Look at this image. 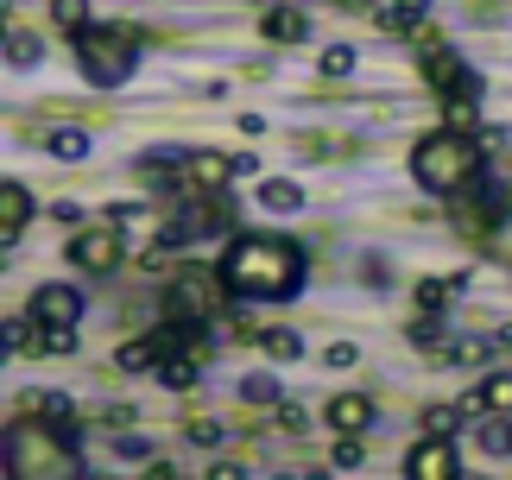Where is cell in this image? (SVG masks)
<instances>
[{"mask_svg": "<svg viewBox=\"0 0 512 480\" xmlns=\"http://www.w3.org/2000/svg\"><path fill=\"white\" fill-rule=\"evenodd\" d=\"M215 272H222L228 297H291L304 285V253L285 234H234Z\"/></svg>", "mask_w": 512, "mask_h": 480, "instance_id": "6da1fadb", "label": "cell"}, {"mask_svg": "<svg viewBox=\"0 0 512 480\" xmlns=\"http://www.w3.org/2000/svg\"><path fill=\"white\" fill-rule=\"evenodd\" d=\"M411 177L430 190V196H462V190H475V177H481V146L468 133H424L418 146H411Z\"/></svg>", "mask_w": 512, "mask_h": 480, "instance_id": "7a4b0ae2", "label": "cell"}, {"mask_svg": "<svg viewBox=\"0 0 512 480\" xmlns=\"http://www.w3.org/2000/svg\"><path fill=\"white\" fill-rule=\"evenodd\" d=\"M83 462H76L70 436L38 424V417H19L7 430V480H76Z\"/></svg>", "mask_w": 512, "mask_h": 480, "instance_id": "3957f363", "label": "cell"}, {"mask_svg": "<svg viewBox=\"0 0 512 480\" xmlns=\"http://www.w3.org/2000/svg\"><path fill=\"white\" fill-rule=\"evenodd\" d=\"M70 51H76L83 83H95V89H121L133 76V64H140V38L127 26H89V32L70 38Z\"/></svg>", "mask_w": 512, "mask_h": 480, "instance_id": "277c9868", "label": "cell"}, {"mask_svg": "<svg viewBox=\"0 0 512 480\" xmlns=\"http://www.w3.org/2000/svg\"><path fill=\"white\" fill-rule=\"evenodd\" d=\"M222 272H184L177 285L165 291V310H171V323H184V329H203L209 316H222Z\"/></svg>", "mask_w": 512, "mask_h": 480, "instance_id": "5b68a950", "label": "cell"}, {"mask_svg": "<svg viewBox=\"0 0 512 480\" xmlns=\"http://www.w3.org/2000/svg\"><path fill=\"white\" fill-rule=\"evenodd\" d=\"M121 228H83V234H76L70 240V266H83V272H114V266H121Z\"/></svg>", "mask_w": 512, "mask_h": 480, "instance_id": "8992f818", "label": "cell"}, {"mask_svg": "<svg viewBox=\"0 0 512 480\" xmlns=\"http://www.w3.org/2000/svg\"><path fill=\"white\" fill-rule=\"evenodd\" d=\"M26 316L45 323V329H76V323H83V291H76V285H38Z\"/></svg>", "mask_w": 512, "mask_h": 480, "instance_id": "52a82bcc", "label": "cell"}, {"mask_svg": "<svg viewBox=\"0 0 512 480\" xmlns=\"http://www.w3.org/2000/svg\"><path fill=\"white\" fill-rule=\"evenodd\" d=\"M405 480H462L456 443H443V436H424V443L405 455Z\"/></svg>", "mask_w": 512, "mask_h": 480, "instance_id": "ba28073f", "label": "cell"}, {"mask_svg": "<svg viewBox=\"0 0 512 480\" xmlns=\"http://www.w3.org/2000/svg\"><path fill=\"white\" fill-rule=\"evenodd\" d=\"M424 83H430V89H443V95H462V89H481V76L468 70L456 51H443V45H437V51H424Z\"/></svg>", "mask_w": 512, "mask_h": 480, "instance_id": "9c48e42d", "label": "cell"}, {"mask_svg": "<svg viewBox=\"0 0 512 480\" xmlns=\"http://www.w3.org/2000/svg\"><path fill=\"white\" fill-rule=\"evenodd\" d=\"M234 158H222V152H196L190 165H184V190H196V196H215V190H228L234 184Z\"/></svg>", "mask_w": 512, "mask_h": 480, "instance_id": "30bf717a", "label": "cell"}, {"mask_svg": "<svg viewBox=\"0 0 512 480\" xmlns=\"http://www.w3.org/2000/svg\"><path fill=\"white\" fill-rule=\"evenodd\" d=\"M424 13H430V0H380V7H373V26L386 38H405V32H424Z\"/></svg>", "mask_w": 512, "mask_h": 480, "instance_id": "8fae6325", "label": "cell"}, {"mask_svg": "<svg viewBox=\"0 0 512 480\" xmlns=\"http://www.w3.org/2000/svg\"><path fill=\"white\" fill-rule=\"evenodd\" d=\"M329 430H336V436H361L367 424H373V398L367 392H342V398H329Z\"/></svg>", "mask_w": 512, "mask_h": 480, "instance_id": "7c38bea8", "label": "cell"}, {"mask_svg": "<svg viewBox=\"0 0 512 480\" xmlns=\"http://www.w3.org/2000/svg\"><path fill=\"white\" fill-rule=\"evenodd\" d=\"M26 417H38V424H51V430H64V436L83 430V417H76V405H70L64 392H32L26 398Z\"/></svg>", "mask_w": 512, "mask_h": 480, "instance_id": "4fadbf2b", "label": "cell"}, {"mask_svg": "<svg viewBox=\"0 0 512 480\" xmlns=\"http://www.w3.org/2000/svg\"><path fill=\"white\" fill-rule=\"evenodd\" d=\"M26 215H32V196H26V184H0V240H13L26 234Z\"/></svg>", "mask_w": 512, "mask_h": 480, "instance_id": "5bb4252c", "label": "cell"}, {"mask_svg": "<svg viewBox=\"0 0 512 480\" xmlns=\"http://www.w3.org/2000/svg\"><path fill=\"white\" fill-rule=\"evenodd\" d=\"M260 32L272 38V45H304V38H310V13H298V7H272V13L260 19Z\"/></svg>", "mask_w": 512, "mask_h": 480, "instance_id": "9a60e30c", "label": "cell"}, {"mask_svg": "<svg viewBox=\"0 0 512 480\" xmlns=\"http://www.w3.org/2000/svg\"><path fill=\"white\" fill-rule=\"evenodd\" d=\"M475 392H481V411L487 417H512V373H487Z\"/></svg>", "mask_w": 512, "mask_h": 480, "instance_id": "2e32d148", "label": "cell"}, {"mask_svg": "<svg viewBox=\"0 0 512 480\" xmlns=\"http://www.w3.org/2000/svg\"><path fill=\"white\" fill-rule=\"evenodd\" d=\"M462 285H468V272H462V278H424V285H418V310H424V316H443V304H449Z\"/></svg>", "mask_w": 512, "mask_h": 480, "instance_id": "e0dca14e", "label": "cell"}, {"mask_svg": "<svg viewBox=\"0 0 512 480\" xmlns=\"http://www.w3.org/2000/svg\"><path fill=\"white\" fill-rule=\"evenodd\" d=\"M45 152H51V158H70V165H76V158H89V133H83V127H51V133H45Z\"/></svg>", "mask_w": 512, "mask_h": 480, "instance_id": "ac0fdd59", "label": "cell"}, {"mask_svg": "<svg viewBox=\"0 0 512 480\" xmlns=\"http://www.w3.org/2000/svg\"><path fill=\"white\" fill-rule=\"evenodd\" d=\"M260 203L279 209V215H291V209H304V190L291 184V177H266V184H260Z\"/></svg>", "mask_w": 512, "mask_h": 480, "instance_id": "d6986e66", "label": "cell"}, {"mask_svg": "<svg viewBox=\"0 0 512 480\" xmlns=\"http://www.w3.org/2000/svg\"><path fill=\"white\" fill-rule=\"evenodd\" d=\"M475 443L487 455H512V417H481V424H475Z\"/></svg>", "mask_w": 512, "mask_h": 480, "instance_id": "ffe728a7", "label": "cell"}, {"mask_svg": "<svg viewBox=\"0 0 512 480\" xmlns=\"http://www.w3.org/2000/svg\"><path fill=\"white\" fill-rule=\"evenodd\" d=\"M38 57H45V38L38 32H7V64L13 70H32Z\"/></svg>", "mask_w": 512, "mask_h": 480, "instance_id": "44dd1931", "label": "cell"}, {"mask_svg": "<svg viewBox=\"0 0 512 480\" xmlns=\"http://www.w3.org/2000/svg\"><path fill=\"white\" fill-rule=\"evenodd\" d=\"M196 360H203V354H171V360H159V379H165L171 392L196 386V373H203V367H196Z\"/></svg>", "mask_w": 512, "mask_h": 480, "instance_id": "7402d4cb", "label": "cell"}, {"mask_svg": "<svg viewBox=\"0 0 512 480\" xmlns=\"http://www.w3.org/2000/svg\"><path fill=\"white\" fill-rule=\"evenodd\" d=\"M475 95L481 89H462V95H449V133H475V120H481V108H475Z\"/></svg>", "mask_w": 512, "mask_h": 480, "instance_id": "603a6c76", "label": "cell"}, {"mask_svg": "<svg viewBox=\"0 0 512 480\" xmlns=\"http://www.w3.org/2000/svg\"><path fill=\"white\" fill-rule=\"evenodd\" d=\"M152 360H165V354H159V342L146 335V342H127L121 354H114V367H121V373H146Z\"/></svg>", "mask_w": 512, "mask_h": 480, "instance_id": "cb8c5ba5", "label": "cell"}, {"mask_svg": "<svg viewBox=\"0 0 512 480\" xmlns=\"http://www.w3.org/2000/svg\"><path fill=\"white\" fill-rule=\"evenodd\" d=\"M462 417H468L462 405H430L424 411V436H443V443H449V436L462 430Z\"/></svg>", "mask_w": 512, "mask_h": 480, "instance_id": "d4e9b609", "label": "cell"}, {"mask_svg": "<svg viewBox=\"0 0 512 480\" xmlns=\"http://www.w3.org/2000/svg\"><path fill=\"white\" fill-rule=\"evenodd\" d=\"M241 398H247V405H285V398H279V379H272V373H247V379H241Z\"/></svg>", "mask_w": 512, "mask_h": 480, "instance_id": "484cf974", "label": "cell"}, {"mask_svg": "<svg viewBox=\"0 0 512 480\" xmlns=\"http://www.w3.org/2000/svg\"><path fill=\"white\" fill-rule=\"evenodd\" d=\"M51 19H57V26H64L70 38H76V32H89V0H51Z\"/></svg>", "mask_w": 512, "mask_h": 480, "instance_id": "4316f807", "label": "cell"}, {"mask_svg": "<svg viewBox=\"0 0 512 480\" xmlns=\"http://www.w3.org/2000/svg\"><path fill=\"white\" fill-rule=\"evenodd\" d=\"M260 348H266L272 360H298V354H304V342H298L291 329H266V335H260Z\"/></svg>", "mask_w": 512, "mask_h": 480, "instance_id": "83f0119b", "label": "cell"}, {"mask_svg": "<svg viewBox=\"0 0 512 480\" xmlns=\"http://www.w3.org/2000/svg\"><path fill=\"white\" fill-rule=\"evenodd\" d=\"M487 354H494V342H481V335H468V342H449V360H456V367H481Z\"/></svg>", "mask_w": 512, "mask_h": 480, "instance_id": "f1b7e54d", "label": "cell"}, {"mask_svg": "<svg viewBox=\"0 0 512 480\" xmlns=\"http://www.w3.org/2000/svg\"><path fill=\"white\" fill-rule=\"evenodd\" d=\"M222 436H228V424H222V417H196V424H190V443H196V449H215Z\"/></svg>", "mask_w": 512, "mask_h": 480, "instance_id": "f546056e", "label": "cell"}, {"mask_svg": "<svg viewBox=\"0 0 512 480\" xmlns=\"http://www.w3.org/2000/svg\"><path fill=\"white\" fill-rule=\"evenodd\" d=\"M443 335H449V329H443V316H418V323H411V342H418V348H437Z\"/></svg>", "mask_w": 512, "mask_h": 480, "instance_id": "4dcf8cb0", "label": "cell"}, {"mask_svg": "<svg viewBox=\"0 0 512 480\" xmlns=\"http://www.w3.org/2000/svg\"><path fill=\"white\" fill-rule=\"evenodd\" d=\"M354 70V45H329L323 51V76H348Z\"/></svg>", "mask_w": 512, "mask_h": 480, "instance_id": "1f68e13d", "label": "cell"}, {"mask_svg": "<svg viewBox=\"0 0 512 480\" xmlns=\"http://www.w3.org/2000/svg\"><path fill=\"white\" fill-rule=\"evenodd\" d=\"M114 455H121V462H146L152 443H146V436H114Z\"/></svg>", "mask_w": 512, "mask_h": 480, "instance_id": "d6a6232c", "label": "cell"}, {"mask_svg": "<svg viewBox=\"0 0 512 480\" xmlns=\"http://www.w3.org/2000/svg\"><path fill=\"white\" fill-rule=\"evenodd\" d=\"M279 424H285V430H291V436H298V430H304V424H310V411H304V405H298V398H285V405H279Z\"/></svg>", "mask_w": 512, "mask_h": 480, "instance_id": "836d02e7", "label": "cell"}, {"mask_svg": "<svg viewBox=\"0 0 512 480\" xmlns=\"http://www.w3.org/2000/svg\"><path fill=\"white\" fill-rule=\"evenodd\" d=\"M336 468H361V436H336Z\"/></svg>", "mask_w": 512, "mask_h": 480, "instance_id": "e575fe53", "label": "cell"}, {"mask_svg": "<svg viewBox=\"0 0 512 480\" xmlns=\"http://www.w3.org/2000/svg\"><path fill=\"white\" fill-rule=\"evenodd\" d=\"M329 367H354V360H361V348H354V342H329Z\"/></svg>", "mask_w": 512, "mask_h": 480, "instance_id": "d590c367", "label": "cell"}, {"mask_svg": "<svg viewBox=\"0 0 512 480\" xmlns=\"http://www.w3.org/2000/svg\"><path fill=\"white\" fill-rule=\"evenodd\" d=\"M76 348V329H45V354H70Z\"/></svg>", "mask_w": 512, "mask_h": 480, "instance_id": "8d00e7d4", "label": "cell"}, {"mask_svg": "<svg viewBox=\"0 0 512 480\" xmlns=\"http://www.w3.org/2000/svg\"><path fill=\"white\" fill-rule=\"evenodd\" d=\"M209 480H247V468H241V462H215Z\"/></svg>", "mask_w": 512, "mask_h": 480, "instance_id": "74e56055", "label": "cell"}, {"mask_svg": "<svg viewBox=\"0 0 512 480\" xmlns=\"http://www.w3.org/2000/svg\"><path fill=\"white\" fill-rule=\"evenodd\" d=\"M342 7H380V0H342Z\"/></svg>", "mask_w": 512, "mask_h": 480, "instance_id": "f35d334b", "label": "cell"}, {"mask_svg": "<svg viewBox=\"0 0 512 480\" xmlns=\"http://www.w3.org/2000/svg\"><path fill=\"white\" fill-rule=\"evenodd\" d=\"M304 480H329V474H304Z\"/></svg>", "mask_w": 512, "mask_h": 480, "instance_id": "ab89813d", "label": "cell"}]
</instances>
